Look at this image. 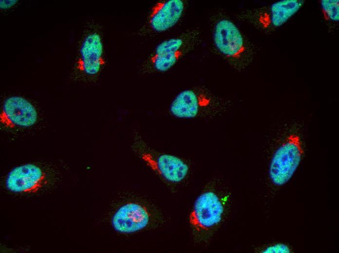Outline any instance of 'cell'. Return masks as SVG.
<instances>
[{
  "instance_id": "cell-1",
  "label": "cell",
  "mask_w": 339,
  "mask_h": 253,
  "mask_svg": "<svg viewBox=\"0 0 339 253\" xmlns=\"http://www.w3.org/2000/svg\"><path fill=\"white\" fill-rule=\"evenodd\" d=\"M303 153L300 136L295 133L289 135L271 159L269 167L271 181L277 186L288 182L299 167Z\"/></svg>"
},
{
  "instance_id": "cell-2",
  "label": "cell",
  "mask_w": 339,
  "mask_h": 253,
  "mask_svg": "<svg viewBox=\"0 0 339 253\" xmlns=\"http://www.w3.org/2000/svg\"><path fill=\"white\" fill-rule=\"evenodd\" d=\"M185 7V3L182 0H165L157 2L151 10L138 34L146 36L170 29L182 18Z\"/></svg>"
},
{
  "instance_id": "cell-3",
  "label": "cell",
  "mask_w": 339,
  "mask_h": 253,
  "mask_svg": "<svg viewBox=\"0 0 339 253\" xmlns=\"http://www.w3.org/2000/svg\"><path fill=\"white\" fill-rule=\"evenodd\" d=\"M224 212L219 196L212 191H207L196 199L189 215V222L197 231H208L220 222Z\"/></svg>"
},
{
  "instance_id": "cell-4",
  "label": "cell",
  "mask_w": 339,
  "mask_h": 253,
  "mask_svg": "<svg viewBox=\"0 0 339 253\" xmlns=\"http://www.w3.org/2000/svg\"><path fill=\"white\" fill-rule=\"evenodd\" d=\"M38 118L35 106L20 96H12L4 101L0 122L7 128H26L34 125Z\"/></svg>"
},
{
  "instance_id": "cell-5",
  "label": "cell",
  "mask_w": 339,
  "mask_h": 253,
  "mask_svg": "<svg viewBox=\"0 0 339 253\" xmlns=\"http://www.w3.org/2000/svg\"><path fill=\"white\" fill-rule=\"evenodd\" d=\"M105 63L104 45L100 33L89 32L83 37L79 50L77 68L89 76L97 75Z\"/></svg>"
},
{
  "instance_id": "cell-6",
  "label": "cell",
  "mask_w": 339,
  "mask_h": 253,
  "mask_svg": "<svg viewBox=\"0 0 339 253\" xmlns=\"http://www.w3.org/2000/svg\"><path fill=\"white\" fill-rule=\"evenodd\" d=\"M46 181L45 174L40 167L26 163L14 167L8 173L5 186L14 193H32L38 191Z\"/></svg>"
},
{
  "instance_id": "cell-7",
  "label": "cell",
  "mask_w": 339,
  "mask_h": 253,
  "mask_svg": "<svg viewBox=\"0 0 339 253\" xmlns=\"http://www.w3.org/2000/svg\"><path fill=\"white\" fill-rule=\"evenodd\" d=\"M213 39L217 50L228 58H239L245 52L243 36L236 25L229 19H222L216 23Z\"/></svg>"
},
{
  "instance_id": "cell-8",
  "label": "cell",
  "mask_w": 339,
  "mask_h": 253,
  "mask_svg": "<svg viewBox=\"0 0 339 253\" xmlns=\"http://www.w3.org/2000/svg\"><path fill=\"white\" fill-rule=\"evenodd\" d=\"M150 221V215L143 205L129 202L120 206L112 218V224L117 232L133 233L144 229Z\"/></svg>"
},
{
  "instance_id": "cell-9",
  "label": "cell",
  "mask_w": 339,
  "mask_h": 253,
  "mask_svg": "<svg viewBox=\"0 0 339 253\" xmlns=\"http://www.w3.org/2000/svg\"><path fill=\"white\" fill-rule=\"evenodd\" d=\"M141 156L149 166L169 181L179 182L186 178L188 172L187 164L174 155L169 154L154 155L149 152H143Z\"/></svg>"
},
{
  "instance_id": "cell-10",
  "label": "cell",
  "mask_w": 339,
  "mask_h": 253,
  "mask_svg": "<svg viewBox=\"0 0 339 253\" xmlns=\"http://www.w3.org/2000/svg\"><path fill=\"white\" fill-rule=\"evenodd\" d=\"M304 3L303 0H282L272 4L260 14L258 21L264 28H275L284 24Z\"/></svg>"
},
{
  "instance_id": "cell-11",
  "label": "cell",
  "mask_w": 339,
  "mask_h": 253,
  "mask_svg": "<svg viewBox=\"0 0 339 253\" xmlns=\"http://www.w3.org/2000/svg\"><path fill=\"white\" fill-rule=\"evenodd\" d=\"M202 103V99L197 92L192 90H185L173 99L170 106V111L178 118H193L198 115Z\"/></svg>"
},
{
  "instance_id": "cell-12",
  "label": "cell",
  "mask_w": 339,
  "mask_h": 253,
  "mask_svg": "<svg viewBox=\"0 0 339 253\" xmlns=\"http://www.w3.org/2000/svg\"><path fill=\"white\" fill-rule=\"evenodd\" d=\"M187 40L184 36L167 39L159 43L151 54H183L186 52Z\"/></svg>"
},
{
  "instance_id": "cell-13",
  "label": "cell",
  "mask_w": 339,
  "mask_h": 253,
  "mask_svg": "<svg viewBox=\"0 0 339 253\" xmlns=\"http://www.w3.org/2000/svg\"><path fill=\"white\" fill-rule=\"evenodd\" d=\"M320 3L321 11L325 19L333 22L339 21V0H321Z\"/></svg>"
},
{
  "instance_id": "cell-14",
  "label": "cell",
  "mask_w": 339,
  "mask_h": 253,
  "mask_svg": "<svg viewBox=\"0 0 339 253\" xmlns=\"http://www.w3.org/2000/svg\"><path fill=\"white\" fill-rule=\"evenodd\" d=\"M264 253H289V247L282 243H277L266 247L262 252Z\"/></svg>"
},
{
  "instance_id": "cell-15",
  "label": "cell",
  "mask_w": 339,
  "mask_h": 253,
  "mask_svg": "<svg viewBox=\"0 0 339 253\" xmlns=\"http://www.w3.org/2000/svg\"><path fill=\"white\" fill-rule=\"evenodd\" d=\"M18 2L17 0H0V8L6 9L14 6Z\"/></svg>"
}]
</instances>
